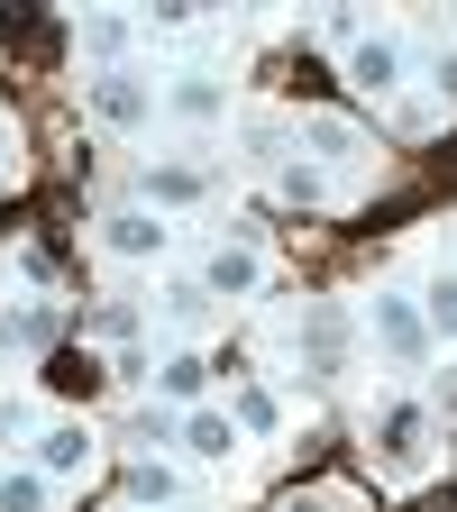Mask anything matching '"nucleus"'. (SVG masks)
Instances as JSON below:
<instances>
[{
	"mask_svg": "<svg viewBox=\"0 0 457 512\" xmlns=\"http://www.w3.org/2000/svg\"><path fill=\"white\" fill-rule=\"evenodd\" d=\"M293 348L311 357V375H320V384H330V375L348 366V311H330V302H320V311H302V330H293Z\"/></svg>",
	"mask_w": 457,
	"mask_h": 512,
	"instance_id": "f03ea898",
	"label": "nucleus"
},
{
	"mask_svg": "<svg viewBox=\"0 0 457 512\" xmlns=\"http://www.w3.org/2000/svg\"><path fill=\"white\" fill-rule=\"evenodd\" d=\"M128 512H138V503H128Z\"/></svg>",
	"mask_w": 457,
	"mask_h": 512,
	"instance_id": "412c9836",
	"label": "nucleus"
},
{
	"mask_svg": "<svg viewBox=\"0 0 457 512\" xmlns=\"http://www.w3.org/2000/svg\"><path fill=\"white\" fill-rule=\"evenodd\" d=\"M256 284H266V256H256L247 238H229V247L202 256V293H229V302H238V293H256Z\"/></svg>",
	"mask_w": 457,
	"mask_h": 512,
	"instance_id": "20e7f679",
	"label": "nucleus"
},
{
	"mask_svg": "<svg viewBox=\"0 0 457 512\" xmlns=\"http://www.w3.org/2000/svg\"><path fill=\"white\" fill-rule=\"evenodd\" d=\"M202 384H211V366H202V357H165V366H156V394H165V403H192Z\"/></svg>",
	"mask_w": 457,
	"mask_h": 512,
	"instance_id": "dca6fc26",
	"label": "nucleus"
},
{
	"mask_svg": "<svg viewBox=\"0 0 457 512\" xmlns=\"http://www.w3.org/2000/svg\"><path fill=\"white\" fill-rule=\"evenodd\" d=\"M92 110H101L110 128H147V110H156V92H147L138 74H101V83H92Z\"/></svg>",
	"mask_w": 457,
	"mask_h": 512,
	"instance_id": "6e6552de",
	"label": "nucleus"
},
{
	"mask_svg": "<svg viewBox=\"0 0 457 512\" xmlns=\"http://www.w3.org/2000/svg\"><path fill=\"white\" fill-rule=\"evenodd\" d=\"M421 430H430V412H421V403H394V412H384V458H394V467H412Z\"/></svg>",
	"mask_w": 457,
	"mask_h": 512,
	"instance_id": "4468645a",
	"label": "nucleus"
},
{
	"mask_svg": "<svg viewBox=\"0 0 457 512\" xmlns=\"http://www.w3.org/2000/svg\"><path fill=\"white\" fill-rule=\"evenodd\" d=\"M83 55H92V64H119V55H128V19H92V28H83Z\"/></svg>",
	"mask_w": 457,
	"mask_h": 512,
	"instance_id": "6ab92c4d",
	"label": "nucleus"
},
{
	"mask_svg": "<svg viewBox=\"0 0 457 512\" xmlns=\"http://www.w3.org/2000/svg\"><path fill=\"white\" fill-rule=\"evenodd\" d=\"M165 110H174L183 128H220V119H229V83H211V74H174Z\"/></svg>",
	"mask_w": 457,
	"mask_h": 512,
	"instance_id": "0eeeda50",
	"label": "nucleus"
},
{
	"mask_svg": "<svg viewBox=\"0 0 457 512\" xmlns=\"http://www.w3.org/2000/svg\"><path fill=\"white\" fill-rule=\"evenodd\" d=\"M83 467H92V430L83 421H46L37 430V476L64 485V476H83Z\"/></svg>",
	"mask_w": 457,
	"mask_h": 512,
	"instance_id": "423d86ee",
	"label": "nucleus"
},
{
	"mask_svg": "<svg viewBox=\"0 0 457 512\" xmlns=\"http://www.w3.org/2000/svg\"><path fill=\"white\" fill-rule=\"evenodd\" d=\"M46 503H55V476H37V467L0 476V512H46Z\"/></svg>",
	"mask_w": 457,
	"mask_h": 512,
	"instance_id": "2eb2a0df",
	"label": "nucleus"
},
{
	"mask_svg": "<svg viewBox=\"0 0 457 512\" xmlns=\"http://www.w3.org/2000/svg\"><path fill=\"white\" fill-rule=\"evenodd\" d=\"M165 238H174V229H165L156 211H110V220H101V247H110V256H128V266L165 256Z\"/></svg>",
	"mask_w": 457,
	"mask_h": 512,
	"instance_id": "39448f33",
	"label": "nucleus"
},
{
	"mask_svg": "<svg viewBox=\"0 0 457 512\" xmlns=\"http://www.w3.org/2000/svg\"><path fill=\"white\" fill-rule=\"evenodd\" d=\"M211 174L202 165H147V211H183V202H202Z\"/></svg>",
	"mask_w": 457,
	"mask_h": 512,
	"instance_id": "9b49d317",
	"label": "nucleus"
},
{
	"mask_svg": "<svg viewBox=\"0 0 457 512\" xmlns=\"http://www.w3.org/2000/svg\"><path fill=\"white\" fill-rule=\"evenodd\" d=\"M366 330H375V348L384 357H403V366H430V320H421V302H403V293H375V311H366Z\"/></svg>",
	"mask_w": 457,
	"mask_h": 512,
	"instance_id": "f257e3e1",
	"label": "nucleus"
},
{
	"mask_svg": "<svg viewBox=\"0 0 457 512\" xmlns=\"http://www.w3.org/2000/svg\"><path fill=\"white\" fill-rule=\"evenodd\" d=\"M55 330H64L55 311H37V302H19V311H10V302H0V348H19V357H37V348H46Z\"/></svg>",
	"mask_w": 457,
	"mask_h": 512,
	"instance_id": "f8f14e48",
	"label": "nucleus"
},
{
	"mask_svg": "<svg viewBox=\"0 0 457 512\" xmlns=\"http://www.w3.org/2000/svg\"><path fill=\"white\" fill-rule=\"evenodd\" d=\"M183 448H192L202 467H229V458H238V421H229V412H183Z\"/></svg>",
	"mask_w": 457,
	"mask_h": 512,
	"instance_id": "1a4fd4ad",
	"label": "nucleus"
},
{
	"mask_svg": "<svg viewBox=\"0 0 457 512\" xmlns=\"http://www.w3.org/2000/svg\"><path fill=\"white\" fill-rule=\"evenodd\" d=\"M128 503H138V512H165V503H183V476L165 467V458H128Z\"/></svg>",
	"mask_w": 457,
	"mask_h": 512,
	"instance_id": "9d476101",
	"label": "nucleus"
},
{
	"mask_svg": "<svg viewBox=\"0 0 457 512\" xmlns=\"http://www.w3.org/2000/svg\"><path fill=\"white\" fill-rule=\"evenodd\" d=\"M229 421L256 430V439H275V430H284V403L266 394V384H238V394H229Z\"/></svg>",
	"mask_w": 457,
	"mask_h": 512,
	"instance_id": "ddd939ff",
	"label": "nucleus"
},
{
	"mask_svg": "<svg viewBox=\"0 0 457 512\" xmlns=\"http://www.w3.org/2000/svg\"><path fill=\"white\" fill-rule=\"evenodd\" d=\"M421 320H430V339H457V275H439V284H430Z\"/></svg>",
	"mask_w": 457,
	"mask_h": 512,
	"instance_id": "a211bd4d",
	"label": "nucleus"
},
{
	"mask_svg": "<svg viewBox=\"0 0 457 512\" xmlns=\"http://www.w3.org/2000/svg\"><path fill=\"white\" fill-rule=\"evenodd\" d=\"M275 192H284V202H302V211H311V202H330V174H320L311 156H293V165L275 174Z\"/></svg>",
	"mask_w": 457,
	"mask_h": 512,
	"instance_id": "f3484780",
	"label": "nucleus"
},
{
	"mask_svg": "<svg viewBox=\"0 0 457 512\" xmlns=\"http://www.w3.org/2000/svg\"><path fill=\"white\" fill-rule=\"evenodd\" d=\"M348 83H357L366 101L403 92V46H394V37H357V46H348Z\"/></svg>",
	"mask_w": 457,
	"mask_h": 512,
	"instance_id": "7ed1b4c3",
	"label": "nucleus"
},
{
	"mask_svg": "<svg viewBox=\"0 0 457 512\" xmlns=\"http://www.w3.org/2000/svg\"><path fill=\"white\" fill-rule=\"evenodd\" d=\"M0 165H10V138H0Z\"/></svg>",
	"mask_w": 457,
	"mask_h": 512,
	"instance_id": "aec40b11",
	"label": "nucleus"
}]
</instances>
